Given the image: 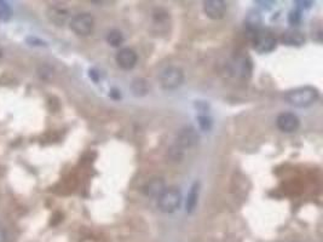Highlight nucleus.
<instances>
[{
  "mask_svg": "<svg viewBox=\"0 0 323 242\" xmlns=\"http://www.w3.org/2000/svg\"><path fill=\"white\" fill-rule=\"evenodd\" d=\"M90 78H92L94 83H97V81H98V73H97L96 70L91 69L90 70Z\"/></svg>",
  "mask_w": 323,
  "mask_h": 242,
  "instance_id": "nucleus-24",
  "label": "nucleus"
},
{
  "mask_svg": "<svg viewBox=\"0 0 323 242\" xmlns=\"http://www.w3.org/2000/svg\"><path fill=\"white\" fill-rule=\"evenodd\" d=\"M107 42L108 44L114 46V48H118V46H120L124 43V35L120 31L114 29V31H110L109 33H108Z\"/></svg>",
  "mask_w": 323,
  "mask_h": 242,
  "instance_id": "nucleus-16",
  "label": "nucleus"
},
{
  "mask_svg": "<svg viewBox=\"0 0 323 242\" xmlns=\"http://www.w3.org/2000/svg\"><path fill=\"white\" fill-rule=\"evenodd\" d=\"M132 90L136 96H144L149 91V88L144 79H136L132 83Z\"/></svg>",
  "mask_w": 323,
  "mask_h": 242,
  "instance_id": "nucleus-15",
  "label": "nucleus"
},
{
  "mask_svg": "<svg viewBox=\"0 0 323 242\" xmlns=\"http://www.w3.org/2000/svg\"><path fill=\"white\" fill-rule=\"evenodd\" d=\"M137 53L130 48H121V50L116 53V63L119 64V67L123 68L125 70L132 69V68L137 64Z\"/></svg>",
  "mask_w": 323,
  "mask_h": 242,
  "instance_id": "nucleus-9",
  "label": "nucleus"
},
{
  "mask_svg": "<svg viewBox=\"0 0 323 242\" xmlns=\"http://www.w3.org/2000/svg\"><path fill=\"white\" fill-rule=\"evenodd\" d=\"M246 29L252 38L260 32V26H262V17L258 12H251L245 20Z\"/></svg>",
  "mask_w": 323,
  "mask_h": 242,
  "instance_id": "nucleus-12",
  "label": "nucleus"
},
{
  "mask_svg": "<svg viewBox=\"0 0 323 242\" xmlns=\"http://www.w3.org/2000/svg\"><path fill=\"white\" fill-rule=\"evenodd\" d=\"M197 142H199V135L195 131L194 127H185V129H183L179 132L177 143H176V149L178 151H182L183 149L191 148Z\"/></svg>",
  "mask_w": 323,
  "mask_h": 242,
  "instance_id": "nucleus-5",
  "label": "nucleus"
},
{
  "mask_svg": "<svg viewBox=\"0 0 323 242\" xmlns=\"http://www.w3.org/2000/svg\"><path fill=\"white\" fill-rule=\"evenodd\" d=\"M68 15H69L68 11L63 9H59V7H52V9H50V11H48V17H50V20L52 21L53 23L59 24V26H62V24L67 22L68 17H69Z\"/></svg>",
  "mask_w": 323,
  "mask_h": 242,
  "instance_id": "nucleus-14",
  "label": "nucleus"
},
{
  "mask_svg": "<svg viewBox=\"0 0 323 242\" xmlns=\"http://www.w3.org/2000/svg\"><path fill=\"white\" fill-rule=\"evenodd\" d=\"M281 42L286 45L300 46L305 43V37L299 31H288L282 35Z\"/></svg>",
  "mask_w": 323,
  "mask_h": 242,
  "instance_id": "nucleus-13",
  "label": "nucleus"
},
{
  "mask_svg": "<svg viewBox=\"0 0 323 242\" xmlns=\"http://www.w3.org/2000/svg\"><path fill=\"white\" fill-rule=\"evenodd\" d=\"M276 124H277V127L281 130L282 132H294L297 131L298 127H299V119L295 114L293 113H281L277 116V120H276Z\"/></svg>",
  "mask_w": 323,
  "mask_h": 242,
  "instance_id": "nucleus-7",
  "label": "nucleus"
},
{
  "mask_svg": "<svg viewBox=\"0 0 323 242\" xmlns=\"http://www.w3.org/2000/svg\"><path fill=\"white\" fill-rule=\"evenodd\" d=\"M203 11L212 20H221L227 11V4L222 0H208L203 2Z\"/></svg>",
  "mask_w": 323,
  "mask_h": 242,
  "instance_id": "nucleus-6",
  "label": "nucleus"
},
{
  "mask_svg": "<svg viewBox=\"0 0 323 242\" xmlns=\"http://www.w3.org/2000/svg\"><path fill=\"white\" fill-rule=\"evenodd\" d=\"M197 121H199L200 129L202 130V131H210L212 129V125H213L212 118L206 113L199 114V115H197Z\"/></svg>",
  "mask_w": 323,
  "mask_h": 242,
  "instance_id": "nucleus-17",
  "label": "nucleus"
},
{
  "mask_svg": "<svg viewBox=\"0 0 323 242\" xmlns=\"http://www.w3.org/2000/svg\"><path fill=\"white\" fill-rule=\"evenodd\" d=\"M110 97L114 99H120L121 98L120 91H118V90H115V89L112 90V91H110Z\"/></svg>",
  "mask_w": 323,
  "mask_h": 242,
  "instance_id": "nucleus-22",
  "label": "nucleus"
},
{
  "mask_svg": "<svg viewBox=\"0 0 323 242\" xmlns=\"http://www.w3.org/2000/svg\"><path fill=\"white\" fill-rule=\"evenodd\" d=\"M39 75L42 79H50L51 75H52V70H51L50 67L43 66L39 69Z\"/></svg>",
  "mask_w": 323,
  "mask_h": 242,
  "instance_id": "nucleus-20",
  "label": "nucleus"
},
{
  "mask_svg": "<svg viewBox=\"0 0 323 242\" xmlns=\"http://www.w3.org/2000/svg\"><path fill=\"white\" fill-rule=\"evenodd\" d=\"M1 55H2V51H1V48H0V57H1Z\"/></svg>",
  "mask_w": 323,
  "mask_h": 242,
  "instance_id": "nucleus-26",
  "label": "nucleus"
},
{
  "mask_svg": "<svg viewBox=\"0 0 323 242\" xmlns=\"http://www.w3.org/2000/svg\"><path fill=\"white\" fill-rule=\"evenodd\" d=\"M11 15H12V10L11 7H10V5L7 4L6 1L0 0V21L6 22V21H9L10 18H11Z\"/></svg>",
  "mask_w": 323,
  "mask_h": 242,
  "instance_id": "nucleus-18",
  "label": "nucleus"
},
{
  "mask_svg": "<svg viewBox=\"0 0 323 242\" xmlns=\"http://www.w3.org/2000/svg\"><path fill=\"white\" fill-rule=\"evenodd\" d=\"M295 4L300 9H309V7H311L312 1H295Z\"/></svg>",
  "mask_w": 323,
  "mask_h": 242,
  "instance_id": "nucleus-21",
  "label": "nucleus"
},
{
  "mask_svg": "<svg viewBox=\"0 0 323 242\" xmlns=\"http://www.w3.org/2000/svg\"><path fill=\"white\" fill-rule=\"evenodd\" d=\"M93 17L88 12L78 13L70 21V29L77 35H80V37H86V35L91 34L93 32Z\"/></svg>",
  "mask_w": 323,
  "mask_h": 242,
  "instance_id": "nucleus-4",
  "label": "nucleus"
},
{
  "mask_svg": "<svg viewBox=\"0 0 323 242\" xmlns=\"http://www.w3.org/2000/svg\"><path fill=\"white\" fill-rule=\"evenodd\" d=\"M253 44L254 48H256L258 52L268 53L275 50L276 39L274 37H271L270 34H263L259 32V33H257L253 37Z\"/></svg>",
  "mask_w": 323,
  "mask_h": 242,
  "instance_id": "nucleus-8",
  "label": "nucleus"
},
{
  "mask_svg": "<svg viewBox=\"0 0 323 242\" xmlns=\"http://www.w3.org/2000/svg\"><path fill=\"white\" fill-rule=\"evenodd\" d=\"M199 194H200V183L199 182H194L191 188H190V192L188 194V197H186L185 202V211L186 213H191V212L195 211L197 205V201H199Z\"/></svg>",
  "mask_w": 323,
  "mask_h": 242,
  "instance_id": "nucleus-11",
  "label": "nucleus"
},
{
  "mask_svg": "<svg viewBox=\"0 0 323 242\" xmlns=\"http://www.w3.org/2000/svg\"><path fill=\"white\" fill-rule=\"evenodd\" d=\"M182 202V194L177 188H168L157 198V207L164 213L177 211Z\"/></svg>",
  "mask_w": 323,
  "mask_h": 242,
  "instance_id": "nucleus-2",
  "label": "nucleus"
},
{
  "mask_svg": "<svg viewBox=\"0 0 323 242\" xmlns=\"http://www.w3.org/2000/svg\"><path fill=\"white\" fill-rule=\"evenodd\" d=\"M300 20H301V15H300L299 10H294V11L289 12L288 21H289L290 24L295 26V24H298L300 22Z\"/></svg>",
  "mask_w": 323,
  "mask_h": 242,
  "instance_id": "nucleus-19",
  "label": "nucleus"
},
{
  "mask_svg": "<svg viewBox=\"0 0 323 242\" xmlns=\"http://www.w3.org/2000/svg\"><path fill=\"white\" fill-rule=\"evenodd\" d=\"M165 189H166V188H165L164 179L154 178L145 184V187L143 188V192H144L146 196L159 197Z\"/></svg>",
  "mask_w": 323,
  "mask_h": 242,
  "instance_id": "nucleus-10",
  "label": "nucleus"
},
{
  "mask_svg": "<svg viewBox=\"0 0 323 242\" xmlns=\"http://www.w3.org/2000/svg\"><path fill=\"white\" fill-rule=\"evenodd\" d=\"M6 231H5L4 228L0 227V242H6Z\"/></svg>",
  "mask_w": 323,
  "mask_h": 242,
  "instance_id": "nucleus-23",
  "label": "nucleus"
},
{
  "mask_svg": "<svg viewBox=\"0 0 323 242\" xmlns=\"http://www.w3.org/2000/svg\"><path fill=\"white\" fill-rule=\"evenodd\" d=\"M184 74L183 70L178 67H168L162 72L160 77V84L161 88L166 91H172V90L178 89L183 84Z\"/></svg>",
  "mask_w": 323,
  "mask_h": 242,
  "instance_id": "nucleus-3",
  "label": "nucleus"
},
{
  "mask_svg": "<svg viewBox=\"0 0 323 242\" xmlns=\"http://www.w3.org/2000/svg\"><path fill=\"white\" fill-rule=\"evenodd\" d=\"M258 4H262L263 7H270L268 4H271L273 1H257Z\"/></svg>",
  "mask_w": 323,
  "mask_h": 242,
  "instance_id": "nucleus-25",
  "label": "nucleus"
},
{
  "mask_svg": "<svg viewBox=\"0 0 323 242\" xmlns=\"http://www.w3.org/2000/svg\"><path fill=\"white\" fill-rule=\"evenodd\" d=\"M320 94L319 90L311 88V86H304L292 90L286 95V100L290 105H294L298 108H305L314 104L319 99Z\"/></svg>",
  "mask_w": 323,
  "mask_h": 242,
  "instance_id": "nucleus-1",
  "label": "nucleus"
}]
</instances>
